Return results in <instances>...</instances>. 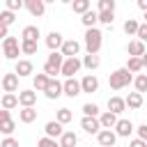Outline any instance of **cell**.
<instances>
[{
    "mask_svg": "<svg viewBox=\"0 0 147 147\" xmlns=\"http://www.w3.org/2000/svg\"><path fill=\"white\" fill-rule=\"evenodd\" d=\"M133 80V74L126 69V67H122V69H115L110 76H108V85L113 87V90H124L129 83Z\"/></svg>",
    "mask_w": 147,
    "mask_h": 147,
    "instance_id": "cell-1",
    "label": "cell"
},
{
    "mask_svg": "<svg viewBox=\"0 0 147 147\" xmlns=\"http://www.w3.org/2000/svg\"><path fill=\"white\" fill-rule=\"evenodd\" d=\"M101 44H103V32L99 28H92V30H85V48L90 55H96L101 51Z\"/></svg>",
    "mask_w": 147,
    "mask_h": 147,
    "instance_id": "cell-2",
    "label": "cell"
},
{
    "mask_svg": "<svg viewBox=\"0 0 147 147\" xmlns=\"http://www.w3.org/2000/svg\"><path fill=\"white\" fill-rule=\"evenodd\" d=\"M18 53H21V44H18L16 37H7V39H2V55H5L7 60H16ZM16 62H18V60H16Z\"/></svg>",
    "mask_w": 147,
    "mask_h": 147,
    "instance_id": "cell-3",
    "label": "cell"
},
{
    "mask_svg": "<svg viewBox=\"0 0 147 147\" xmlns=\"http://www.w3.org/2000/svg\"><path fill=\"white\" fill-rule=\"evenodd\" d=\"M80 67H83V60H78V57H67L64 64H62V76H64V78H76V74L80 71Z\"/></svg>",
    "mask_w": 147,
    "mask_h": 147,
    "instance_id": "cell-4",
    "label": "cell"
},
{
    "mask_svg": "<svg viewBox=\"0 0 147 147\" xmlns=\"http://www.w3.org/2000/svg\"><path fill=\"white\" fill-rule=\"evenodd\" d=\"M80 129H83L85 133H90V136H99V133L103 131L99 117H83V119H80Z\"/></svg>",
    "mask_w": 147,
    "mask_h": 147,
    "instance_id": "cell-5",
    "label": "cell"
},
{
    "mask_svg": "<svg viewBox=\"0 0 147 147\" xmlns=\"http://www.w3.org/2000/svg\"><path fill=\"white\" fill-rule=\"evenodd\" d=\"M64 41H67V39H62V34H60V32H55V30L46 34V46H48V51H51V53H55V51H62Z\"/></svg>",
    "mask_w": 147,
    "mask_h": 147,
    "instance_id": "cell-6",
    "label": "cell"
},
{
    "mask_svg": "<svg viewBox=\"0 0 147 147\" xmlns=\"http://www.w3.org/2000/svg\"><path fill=\"white\" fill-rule=\"evenodd\" d=\"M44 94H46V99H60L64 94V83H60L57 78H51V83H48Z\"/></svg>",
    "mask_w": 147,
    "mask_h": 147,
    "instance_id": "cell-7",
    "label": "cell"
},
{
    "mask_svg": "<svg viewBox=\"0 0 147 147\" xmlns=\"http://www.w3.org/2000/svg\"><path fill=\"white\" fill-rule=\"evenodd\" d=\"M2 90H5V94H14L18 90V76L16 74H5L2 76Z\"/></svg>",
    "mask_w": 147,
    "mask_h": 147,
    "instance_id": "cell-8",
    "label": "cell"
},
{
    "mask_svg": "<svg viewBox=\"0 0 147 147\" xmlns=\"http://www.w3.org/2000/svg\"><path fill=\"white\" fill-rule=\"evenodd\" d=\"M18 103H21L23 108H34V103H37V92H34V90H21V92H18Z\"/></svg>",
    "mask_w": 147,
    "mask_h": 147,
    "instance_id": "cell-9",
    "label": "cell"
},
{
    "mask_svg": "<svg viewBox=\"0 0 147 147\" xmlns=\"http://www.w3.org/2000/svg\"><path fill=\"white\" fill-rule=\"evenodd\" d=\"M44 133L48 136V138H62L64 136V129H62V124L57 122V119H51V122H46V126H44Z\"/></svg>",
    "mask_w": 147,
    "mask_h": 147,
    "instance_id": "cell-10",
    "label": "cell"
},
{
    "mask_svg": "<svg viewBox=\"0 0 147 147\" xmlns=\"http://www.w3.org/2000/svg\"><path fill=\"white\" fill-rule=\"evenodd\" d=\"M64 94H67L69 99H74V96H78V94H83L80 80H76V78H67V80H64Z\"/></svg>",
    "mask_w": 147,
    "mask_h": 147,
    "instance_id": "cell-11",
    "label": "cell"
},
{
    "mask_svg": "<svg viewBox=\"0 0 147 147\" xmlns=\"http://www.w3.org/2000/svg\"><path fill=\"white\" fill-rule=\"evenodd\" d=\"M60 53H62L64 57H78V53H80V44H78L76 39H67Z\"/></svg>",
    "mask_w": 147,
    "mask_h": 147,
    "instance_id": "cell-12",
    "label": "cell"
},
{
    "mask_svg": "<svg viewBox=\"0 0 147 147\" xmlns=\"http://www.w3.org/2000/svg\"><path fill=\"white\" fill-rule=\"evenodd\" d=\"M32 71H34V64H32L30 60H18L16 67H14V74H16L18 78H25V76H30Z\"/></svg>",
    "mask_w": 147,
    "mask_h": 147,
    "instance_id": "cell-13",
    "label": "cell"
},
{
    "mask_svg": "<svg viewBox=\"0 0 147 147\" xmlns=\"http://www.w3.org/2000/svg\"><path fill=\"white\" fill-rule=\"evenodd\" d=\"M80 87H83V92L92 94V92H96V90H99V78H96L94 74H87V76H83Z\"/></svg>",
    "mask_w": 147,
    "mask_h": 147,
    "instance_id": "cell-14",
    "label": "cell"
},
{
    "mask_svg": "<svg viewBox=\"0 0 147 147\" xmlns=\"http://www.w3.org/2000/svg\"><path fill=\"white\" fill-rule=\"evenodd\" d=\"M99 122H101V129H108V131H113L115 126H117V115L115 113H110V110H106V113H101L99 115Z\"/></svg>",
    "mask_w": 147,
    "mask_h": 147,
    "instance_id": "cell-15",
    "label": "cell"
},
{
    "mask_svg": "<svg viewBox=\"0 0 147 147\" xmlns=\"http://www.w3.org/2000/svg\"><path fill=\"white\" fill-rule=\"evenodd\" d=\"M126 53H129V57H142L147 51H145V44H142L140 39H133V41H129Z\"/></svg>",
    "mask_w": 147,
    "mask_h": 147,
    "instance_id": "cell-16",
    "label": "cell"
},
{
    "mask_svg": "<svg viewBox=\"0 0 147 147\" xmlns=\"http://www.w3.org/2000/svg\"><path fill=\"white\" fill-rule=\"evenodd\" d=\"M133 129H136V126H133L131 119H119L117 126H115V133H117L119 138H129V136L133 133Z\"/></svg>",
    "mask_w": 147,
    "mask_h": 147,
    "instance_id": "cell-17",
    "label": "cell"
},
{
    "mask_svg": "<svg viewBox=\"0 0 147 147\" xmlns=\"http://www.w3.org/2000/svg\"><path fill=\"white\" fill-rule=\"evenodd\" d=\"M96 140H99V145H101V147H115L117 133H115V131H108V129H103V131L96 136Z\"/></svg>",
    "mask_w": 147,
    "mask_h": 147,
    "instance_id": "cell-18",
    "label": "cell"
},
{
    "mask_svg": "<svg viewBox=\"0 0 147 147\" xmlns=\"http://www.w3.org/2000/svg\"><path fill=\"white\" fill-rule=\"evenodd\" d=\"M25 9H28L32 16H44L46 2H44V0H28V2H25Z\"/></svg>",
    "mask_w": 147,
    "mask_h": 147,
    "instance_id": "cell-19",
    "label": "cell"
},
{
    "mask_svg": "<svg viewBox=\"0 0 147 147\" xmlns=\"http://www.w3.org/2000/svg\"><path fill=\"white\" fill-rule=\"evenodd\" d=\"M108 110L115 113V115L124 113V110H126V99H122V96H110V99H108Z\"/></svg>",
    "mask_w": 147,
    "mask_h": 147,
    "instance_id": "cell-20",
    "label": "cell"
},
{
    "mask_svg": "<svg viewBox=\"0 0 147 147\" xmlns=\"http://www.w3.org/2000/svg\"><path fill=\"white\" fill-rule=\"evenodd\" d=\"M39 37H41V32H39L37 25H25L23 32H21V41H37Z\"/></svg>",
    "mask_w": 147,
    "mask_h": 147,
    "instance_id": "cell-21",
    "label": "cell"
},
{
    "mask_svg": "<svg viewBox=\"0 0 147 147\" xmlns=\"http://www.w3.org/2000/svg\"><path fill=\"white\" fill-rule=\"evenodd\" d=\"M48 83H51V76H46V74L41 71V74H37V76H34V80H32V87H34L37 92H46Z\"/></svg>",
    "mask_w": 147,
    "mask_h": 147,
    "instance_id": "cell-22",
    "label": "cell"
},
{
    "mask_svg": "<svg viewBox=\"0 0 147 147\" xmlns=\"http://www.w3.org/2000/svg\"><path fill=\"white\" fill-rule=\"evenodd\" d=\"M140 106H142V94H140V92H129V96H126V108L138 110Z\"/></svg>",
    "mask_w": 147,
    "mask_h": 147,
    "instance_id": "cell-23",
    "label": "cell"
},
{
    "mask_svg": "<svg viewBox=\"0 0 147 147\" xmlns=\"http://www.w3.org/2000/svg\"><path fill=\"white\" fill-rule=\"evenodd\" d=\"M18 119H21L23 124H32V122L37 119V110H34V108H21V110H18Z\"/></svg>",
    "mask_w": 147,
    "mask_h": 147,
    "instance_id": "cell-24",
    "label": "cell"
},
{
    "mask_svg": "<svg viewBox=\"0 0 147 147\" xmlns=\"http://www.w3.org/2000/svg\"><path fill=\"white\" fill-rule=\"evenodd\" d=\"M80 21H83V25H85L87 30H92V28H96V23H99V11H92V9H90Z\"/></svg>",
    "mask_w": 147,
    "mask_h": 147,
    "instance_id": "cell-25",
    "label": "cell"
},
{
    "mask_svg": "<svg viewBox=\"0 0 147 147\" xmlns=\"http://www.w3.org/2000/svg\"><path fill=\"white\" fill-rule=\"evenodd\" d=\"M83 67H85V69H90V71H94V69H99V67H101V57H99V55H90V53H87V55L83 57Z\"/></svg>",
    "mask_w": 147,
    "mask_h": 147,
    "instance_id": "cell-26",
    "label": "cell"
},
{
    "mask_svg": "<svg viewBox=\"0 0 147 147\" xmlns=\"http://www.w3.org/2000/svg\"><path fill=\"white\" fill-rule=\"evenodd\" d=\"M60 145L62 147H76L78 145V136L74 131H64V136L60 138Z\"/></svg>",
    "mask_w": 147,
    "mask_h": 147,
    "instance_id": "cell-27",
    "label": "cell"
},
{
    "mask_svg": "<svg viewBox=\"0 0 147 147\" xmlns=\"http://www.w3.org/2000/svg\"><path fill=\"white\" fill-rule=\"evenodd\" d=\"M126 69H129L131 74H140V71L145 69V64H142V57H129V62H126Z\"/></svg>",
    "mask_w": 147,
    "mask_h": 147,
    "instance_id": "cell-28",
    "label": "cell"
},
{
    "mask_svg": "<svg viewBox=\"0 0 147 147\" xmlns=\"http://www.w3.org/2000/svg\"><path fill=\"white\" fill-rule=\"evenodd\" d=\"M16 106H21L18 103V94H2V108L5 110H11Z\"/></svg>",
    "mask_w": 147,
    "mask_h": 147,
    "instance_id": "cell-29",
    "label": "cell"
},
{
    "mask_svg": "<svg viewBox=\"0 0 147 147\" xmlns=\"http://www.w3.org/2000/svg\"><path fill=\"white\" fill-rule=\"evenodd\" d=\"M90 7H92V5H90V0H76V2L71 5V9H74L76 14H80V16H85V14L90 11Z\"/></svg>",
    "mask_w": 147,
    "mask_h": 147,
    "instance_id": "cell-30",
    "label": "cell"
},
{
    "mask_svg": "<svg viewBox=\"0 0 147 147\" xmlns=\"http://www.w3.org/2000/svg\"><path fill=\"white\" fill-rule=\"evenodd\" d=\"M55 119H57L60 124H69V122L74 119V113H71L69 108H60V110H57V115H55Z\"/></svg>",
    "mask_w": 147,
    "mask_h": 147,
    "instance_id": "cell-31",
    "label": "cell"
},
{
    "mask_svg": "<svg viewBox=\"0 0 147 147\" xmlns=\"http://www.w3.org/2000/svg\"><path fill=\"white\" fill-rule=\"evenodd\" d=\"M133 85H136V92H147V74H138L133 78Z\"/></svg>",
    "mask_w": 147,
    "mask_h": 147,
    "instance_id": "cell-32",
    "label": "cell"
},
{
    "mask_svg": "<svg viewBox=\"0 0 147 147\" xmlns=\"http://www.w3.org/2000/svg\"><path fill=\"white\" fill-rule=\"evenodd\" d=\"M138 30H140V23L136 18H126L124 21V32L126 34H138Z\"/></svg>",
    "mask_w": 147,
    "mask_h": 147,
    "instance_id": "cell-33",
    "label": "cell"
},
{
    "mask_svg": "<svg viewBox=\"0 0 147 147\" xmlns=\"http://www.w3.org/2000/svg\"><path fill=\"white\" fill-rule=\"evenodd\" d=\"M21 53L23 55H34L37 53V41H21Z\"/></svg>",
    "mask_w": 147,
    "mask_h": 147,
    "instance_id": "cell-34",
    "label": "cell"
},
{
    "mask_svg": "<svg viewBox=\"0 0 147 147\" xmlns=\"http://www.w3.org/2000/svg\"><path fill=\"white\" fill-rule=\"evenodd\" d=\"M83 117H99V106L96 103H85L83 106Z\"/></svg>",
    "mask_w": 147,
    "mask_h": 147,
    "instance_id": "cell-35",
    "label": "cell"
},
{
    "mask_svg": "<svg viewBox=\"0 0 147 147\" xmlns=\"http://www.w3.org/2000/svg\"><path fill=\"white\" fill-rule=\"evenodd\" d=\"M14 126H16L14 119H5V122H0V131L5 133V138H9V136L14 133Z\"/></svg>",
    "mask_w": 147,
    "mask_h": 147,
    "instance_id": "cell-36",
    "label": "cell"
},
{
    "mask_svg": "<svg viewBox=\"0 0 147 147\" xmlns=\"http://www.w3.org/2000/svg\"><path fill=\"white\" fill-rule=\"evenodd\" d=\"M37 147H62V145H60V140H53V138L44 136V138L37 140Z\"/></svg>",
    "mask_w": 147,
    "mask_h": 147,
    "instance_id": "cell-37",
    "label": "cell"
},
{
    "mask_svg": "<svg viewBox=\"0 0 147 147\" xmlns=\"http://www.w3.org/2000/svg\"><path fill=\"white\" fill-rule=\"evenodd\" d=\"M14 23V11H9V9H5V11H0V25H11Z\"/></svg>",
    "mask_w": 147,
    "mask_h": 147,
    "instance_id": "cell-38",
    "label": "cell"
},
{
    "mask_svg": "<svg viewBox=\"0 0 147 147\" xmlns=\"http://www.w3.org/2000/svg\"><path fill=\"white\" fill-rule=\"evenodd\" d=\"M113 21H115V11H99V23L113 25Z\"/></svg>",
    "mask_w": 147,
    "mask_h": 147,
    "instance_id": "cell-39",
    "label": "cell"
},
{
    "mask_svg": "<svg viewBox=\"0 0 147 147\" xmlns=\"http://www.w3.org/2000/svg\"><path fill=\"white\" fill-rule=\"evenodd\" d=\"M99 11H115V0H99Z\"/></svg>",
    "mask_w": 147,
    "mask_h": 147,
    "instance_id": "cell-40",
    "label": "cell"
},
{
    "mask_svg": "<svg viewBox=\"0 0 147 147\" xmlns=\"http://www.w3.org/2000/svg\"><path fill=\"white\" fill-rule=\"evenodd\" d=\"M5 5H7V9H9V11H16V9L25 7V2H21V0H7Z\"/></svg>",
    "mask_w": 147,
    "mask_h": 147,
    "instance_id": "cell-41",
    "label": "cell"
},
{
    "mask_svg": "<svg viewBox=\"0 0 147 147\" xmlns=\"http://www.w3.org/2000/svg\"><path fill=\"white\" fill-rule=\"evenodd\" d=\"M136 39H140L142 44L147 41V23H140V30H138V34H136Z\"/></svg>",
    "mask_w": 147,
    "mask_h": 147,
    "instance_id": "cell-42",
    "label": "cell"
},
{
    "mask_svg": "<svg viewBox=\"0 0 147 147\" xmlns=\"http://www.w3.org/2000/svg\"><path fill=\"white\" fill-rule=\"evenodd\" d=\"M0 147H18V140L16 138H2V142H0Z\"/></svg>",
    "mask_w": 147,
    "mask_h": 147,
    "instance_id": "cell-43",
    "label": "cell"
},
{
    "mask_svg": "<svg viewBox=\"0 0 147 147\" xmlns=\"http://www.w3.org/2000/svg\"><path fill=\"white\" fill-rule=\"evenodd\" d=\"M138 138L147 142V124H142V126H138Z\"/></svg>",
    "mask_w": 147,
    "mask_h": 147,
    "instance_id": "cell-44",
    "label": "cell"
},
{
    "mask_svg": "<svg viewBox=\"0 0 147 147\" xmlns=\"http://www.w3.org/2000/svg\"><path fill=\"white\" fill-rule=\"evenodd\" d=\"M129 147H147V142H145V140H140V138H136V140H131V142H129Z\"/></svg>",
    "mask_w": 147,
    "mask_h": 147,
    "instance_id": "cell-45",
    "label": "cell"
},
{
    "mask_svg": "<svg viewBox=\"0 0 147 147\" xmlns=\"http://www.w3.org/2000/svg\"><path fill=\"white\" fill-rule=\"evenodd\" d=\"M0 37H2V39L9 37V28H7V25H0Z\"/></svg>",
    "mask_w": 147,
    "mask_h": 147,
    "instance_id": "cell-46",
    "label": "cell"
},
{
    "mask_svg": "<svg viewBox=\"0 0 147 147\" xmlns=\"http://www.w3.org/2000/svg\"><path fill=\"white\" fill-rule=\"evenodd\" d=\"M5 119H11V117H9V110L2 108V110H0V122H5Z\"/></svg>",
    "mask_w": 147,
    "mask_h": 147,
    "instance_id": "cell-47",
    "label": "cell"
},
{
    "mask_svg": "<svg viewBox=\"0 0 147 147\" xmlns=\"http://www.w3.org/2000/svg\"><path fill=\"white\" fill-rule=\"evenodd\" d=\"M138 7H140L145 14H147V0H138Z\"/></svg>",
    "mask_w": 147,
    "mask_h": 147,
    "instance_id": "cell-48",
    "label": "cell"
},
{
    "mask_svg": "<svg viewBox=\"0 0 147 147\" xmlns=\"http://www.w3.org/2000/svg\"><path fill=\"white\" fill-rule=\"evenodd\" d=\"M142 64H145V67H147V53H145V55H142Z\"/></svg>",
    "mask_w": 147,
    "mask_h": 147,
    "instance_id": "cell-49",
    "label": "cell"
},
{
    "mask_svg": "<svg viewBox=\"0 0 147 147\" xmlns=\"http://www.w3.org/2000/svg\"><path fill=\"white\" fill-rule=\"evenodd\" d=\"M145 23H147V14H145Z\"/></svg>",
    "mask_w": 147,
    "mask_h": 147,
    "instance_id": "cell-50",
    "label": "cell"
}]
</instances>
